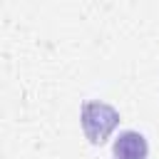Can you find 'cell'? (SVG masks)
<instances>
[{"label":"cell","instance_id":"obj_1","mask_svg":"<svg viewBox=\"0 0 159 159\" xmlns=\"http://www.w3.org/2000/svg\"><path fill=\"white\" fill-rule=\"evenodd\" d=\"M114 157L117 159H144L147 157V142L137 132H124L117 144H114Z\"/></svg>","mask_w":159,"mask_h":159}]
</instances>
